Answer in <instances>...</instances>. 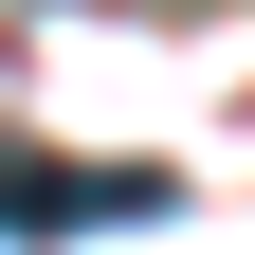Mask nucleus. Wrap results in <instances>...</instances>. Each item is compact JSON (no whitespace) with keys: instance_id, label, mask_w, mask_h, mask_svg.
Here are the masks:
<instances>
[{"instance_id":"nucleus-1","label":"nucleus","mask_w":255,"mask_h":255,"mask_svg":"<svg viewBox=\"0 0 255 255\" xmlns=\"http://www.w3.org/2000/svg\"><path fill=\"white\" fill-rule=\"evenodd\" d=\"M182 182L164 164H55V146H18L0 128V237H73V219H164Z\"/></svg>"}]
</instances>
